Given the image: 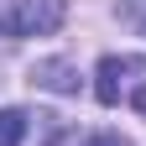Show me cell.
<instances>
[{
  "mask_svg": "<svg viewBox=\"0 0 146 146\" xmlns=\"http://www.w3.org/2000/svg\"><path fill=\"white\" fill-rule=\"evenodd\" d=\"M31 84L52 89V94H73V89H78V68H73V63H63V58L36 63V68H31Z\"/></svg>",
  "mask_w": 146,
  "mask_h": 146,
  "instance_id": "3",
  "label": "cell"
},
{
  "mask_svg": "<svg viewBox=\"0 0 146 146\" xmlns=\"http://www.w3.org/2000/svg\"><path fill=\"white\" fill-rule=\"evenodd\" d=\"M120 16H125V21H131V26L146 36V0H120Z\"/></svg>",
  "mask_w": 146,
  "mask_h": 146,
  "instance_id": "6",
  "label": "cell"
},
{
  "mask_svg": "<svg viewBox=\"0 0 146 146\" xmlns=\"http://www.w3.org/2000/svg\"><path fill=\"white\" fill-rule=\"evenodd\" d=\"M26 141V110H0V146Z\"/></svg>",
  "mask_w": 146,
  "mask_h": 146,
  "instance_id": "4",
  "label": "cell"
},
{
  "mask_svg": "<svg viewBox=\"0 0 146 146\" xmlns=\"http://www.w3.org/2000/svg\"><path fill=\"white\" fill-rule=\"evenodd\" d=\"M63 16H68V0H5L0 31L5 36H47L63 26Z\"/></svg>",
  "mask_w": 146,
  "mask_h": 146,
  "instance_id": "2",
  "label": "cell"
},
{
  "mask_svg": "<svg viewBox=\"0 0 146 146\" xmlns=\"http://www.w3.org/2000/svg\"><path fill=\"white\" fill-rule=\"evenodd\" d=\"M58 146H125V141L110 136V131H89V136H63Z\"/></svg>",
  "mask_w": 146,
  "mask_h": 146,
  "instance_id": "5",
  "label": "cell"
},
{
  "mask_svg": "<svg viewBox=\"0 0 146 146\" xmlns=\"http://www.w3.org/2000/svg\"><path fill=\"white\" fill-rule=\"evenodd\" d=\"M141 73H146L141 58H99V68H94V94H99V104H120L125 94H131V104L146 110V84H136Z\"/></svg>",
  "mask_w": 146,
  "mask_h": 146,
  "instance_id": "1",
  "label": "cell"
}]
</instances>
